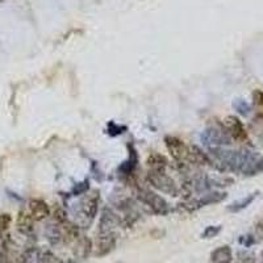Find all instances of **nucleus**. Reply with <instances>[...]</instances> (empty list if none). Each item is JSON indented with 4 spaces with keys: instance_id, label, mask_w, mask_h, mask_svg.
<instances>
[{
    "instance_id": "1a4fd4ad",
    "label": "nucleus",
    "mask_w": 263,
    "mask_h": 263,
    "mask_svg": "<svg viewBox=\"0 0 263 263\" xmlns=\"http://www.w3.org/2000/svg\"><path fill=\"white\" fill-rule=\"evenodd\" d=\"M128 150H129V158L126 159L125 162L120 164V167L117 168L119 171V175L121 178H130L133 174H135L136 168H137L138 164V156H137V150L133 145H128Z\"/></svg>"
},
{
    "instance_id": "cd10ccee",
    "label": "nucleus",
    "mask_w": 263,
    "mask_h": 263,
    "mask_svg": "<svg viewBox=\"0 0 263 263\" xmlns=\"http://www.w3.org/2000/svg\"><path fill=\"white\" fill-rule=\"evenodd\" d=\"M239 242L242 243L245 248H250L251 245H254L255 243V238L251 234H248V236H243L242 238H239Z\"/></svg>"
},
{
    "instance_id": "f257e3e1",
    "label": "nucleus",
    "mask_w": 263,
    "mask_h": 263,
    "mask_svg": "<svg viewBox=\"0 0 263 263\" xmlns=\"http://www.w3.org/2000/svg\"><path fill=\"white\" fill-rule=\"evenodd\" d=\"M99 201H100V192L98 190H93L90 194H87L83 199H81L78 204H75V206L72 208L75 224L79 228L88 229L98 215Z\"/></svg>"
},
{
    "instance_id": "2eb2a0df",
    "label": "nucleus",
    "mask_w": 263,
    "mask_h": 263,
    "mask_svg": "<svg viewBox=\"0 0 263 263\" xmlns=\"http://www.w3.org/2000/svg\"><path fill=\"white\" fill-rule=\"evenodd\" d=\"M233 260V253L228 245L220 246L211 254V262L212 263H232Z\"/></svg>"
},
{
    "instance_id": "4be33fe9",
    "label": "nucleus",
    "mask_w": 263,
    "mask_h": 263,
    "mask_svg": "<svg viewBox=\"0 0 263 263\" xmlns=\"http://www.w3.org/2000/svg\"><path fill=\"white\" fill-rule=\"evenodd\" d=\"M88 190H90V182H88V179H84L83 182L77 183V184L72 187L71 194L74 195V196H81V195L87 194Z\"/></svg>"
},
{
    "instance_id": "7ed1b4c3",
    "label": "nucleus",
    "mask_w": 263,
    "mask_h": 263,
    "mask_svg": "<svg viewBox=\"0 0 263 263\" xmlns=\"http://www.w3.org/2000/svg\"><path fill=\"white\" fill-rule=\"evenodd\" d=\"M147 182L152 187H154L157 191H161L162 194L171 195V196L179 195L180 189L166 171L147 170Z\"/></svg>"
},
{
    "instance_id": "393cba45",
    "label": "nucleus",
    "mask_w": 263,
    "mask_h": 263,
    "mask_svg": "<svg viewBox=\"0 0 263 263\" xmlns=\"http://www.w3.org/2000/svg\"><path fill=\"white\" fill-rule=\"evenodd\" d=\"M53 217L54 221L57 222V224H63V222L67 221V212L63 208H61V206H57L55 211H54Z\"/></svg>"
},
{
    "instance_id": "5701e85b",
    "label": "nucleus",
    "mask_w": 263,
    "mask_h": 263,
    "mask_svg": "<svg viewBox=\"0 0 263 263\" xmlns=\"http://www.w3.org/2000/svg\"><path fill=\"white\" fill-rule=\"evenodd\" d=\"M221 225H210L204 229V232L201 233V238L204 239H210L213 238V237L218 236V233L221 232Z\"/></svg>"
},
{
    "instance_id": "aec40b11",
    "label": "nucleus",
    "mask_w": 263,
    "mask_h": 263,
    "mask_svg": "<svg viewBox=\"0 0 263 263\" xmlns=\"http://www.w3.org/2000/svg\"><path fill=\"white\" fill-rule=\"evenodd\" d=\"M233 108L241 116H249L251 112V105L249 104L243 99H234L233 100Z\"/></svg>"
},
{
    "instance_id": "423d86ee",
    "label": "nucleus",
    "mask_w": 263,
    "mask_h": 263,
    "mask_svg": "<svg viewBox=\"0 0 263 263\" xmlns=\"http://www.w3.org/2000/svg\"><path fill=\"white\" fill-rule=\"evenodd\" d=\"M228 197L227 192H221V191H210L206 192V194L201 195L199 199H191L187 203L184 204V208L190 212H194L196 210H200L201 206H206V205H213V204H218L224 201L225 199Z\"/></svg>"
},
{
    "instance_id": "c85d7f7f",
    "label": "nucleus",
    "mask_w": 263,
    "mask_h": 263,
    "mask_svg": "<svg viewBox=\"0 0 263 263\" xmlns=\"http://www.w3.org/2000/svg\"><path fill=\"white\" fill-rule=\"evenodd\" d=\"M237 263H254V258H253V255L249 254H239V259Z\"/></svg>"
},
{
    "instance_id": "7c9ffc66",
    "label": "nucleus",
    "mask_w": 263,
    "mask_h": 263,
    "mask_svg": "<svg viewBox=\"0 0 263 263\" xmlns=\"http://www.w3.org/2000/svg\"><path fill=\"white\" fill-rule=\"evenodd\" d=\"M55 263H77V262H75L74 259H65V260L57 259V262H55Z\"/></svg>"
},
{
    "instance_id": "f03ea898",
    "label": "nucleus",
    "mask_w": 263,
    "mask_h": 263,
    "mask_svg": "<svg viewBox=\"0 0 263 263\" xmlns=\"http://www.w3.org/2000/svg\"><path fill=\"white\" fill-rule=\"evenodd\" d=\"M135 195L137 197V200L141 201L142 204L149 208L154 215L164 216L170 213L171 208L168 203L164 200L163 197L159 196L157 192L152 191L147 187H142V185H137L135 189Z\"/></svg>"
},
{
    "instance_id": "b1692460",
    "label": "nucleus",
    "mask_w": 263,
    "mask_h": 263,
    "mask_svg": "<svg viewBox=\"0 0 263 263\" xmlns=\"http://www.w3.org/2000/svg\"><path fill=\"white\" fill-rule=\"evenodd\" d=\"M11 221H12V218H11V216H9L8 213L0 215V237L3 236L7 230H8L9 225H11Z\"/></svg>"
},
{
    "instance_id": "6e6552de",
    "label": "nucleus",
    "mask_w": 263,
    "mask_h": 263,
    "mask_svg": "<svg viewBox=\"0 0 263 263\" xmlns=\"http://www.w3.org/2000/svg\"><path fill=\"white\" fill-rule=\"evenodd\" d=\"M120 225V218L111 208L105 206L103 210L102 216L99 218V228H98V236L103 234H112L116 233V228Z\"/></svg>"
},
{
    "instance_id": "c756f323",
    "label": "nucleus",
    "mask_w": 263,
    "mask_h": 263,
    "mask_svg": "<svg viewBox=\"0 0 263 263\" xmlns=\"http://www.w3.org/2000/svg\"><path fill=\"white\" fill-rule=\"evenodd\" d=\"M257 229H258V232H260V233H263V218L257 224Z\"/></svg>"
},
{
    "instance_id": "9d476101",
    "label": "nucleus",
    "mask_w": 263,
    "mask_h": 263,
    "mask_svg": "<svg viewBox=\"0 0 263 263\" xmlns=\"http://www.w3.org/2000/svg\"><path fill=\"white\" fill-rule=\"evenodd\" d=\"M117 242V234H103L98 236V248H96V255L98 257H104L109 254L115 248Z\"/></svg>"
},
{
    "instance_id": "0eeeda50",
    "label": "nucleus",
    "mask_w": 263,
    "mask_h": 263,
    "mask_svg": "<svg viewBox=\"0 0 263 263\" xmlns=\"http://www.w3.org/2000/svg\"><path fill=\"white\" fill-rule=\"evenodd\" d=\"M222 128L228 132V135L232 137V140L237 142H248L249 135L243 126L242 121L237 116H227L221 123Z\"/></svg>"
},
{
    "instance_id": "a878e982",
    "label": "nucleus",
    "mask_w": 263,
    "mask_h": 263,
    "mask_svg": "<svg viewBox=\"0 0 263 263\" xmlns=\"http://www.w3.org/2000/svg\"><path fill=\"white\" fill-rule=\"evenodd\" d=\"M57 262V258L51 254L50 251H44L37 258V263H55Z\"/></svg>"
},
{
    "instance_id": "f8f14e48",
    "label": "nucleus",
    "mask_w": 263,
    "mask_h": 263,
    "mask_svg": "<svg viewBox=\"0 0 263 263\" xmlns=\"http://www.w3.org/2000/svg\"><path fill=\"white\" fill-rule=\"evenodd\" d=\"M91 250H92V242H91V239L86 236H79V238L75 241L72 253H74L75 258H78V259H86V258L91 254Z\"/></svg>"
},
{
    "instance_id": "412c9836",
    "label": "nucleus",
    "mask_w": 263,
    "mask_h": 263,
    "mask_svg": "<svg viewBox=\"0 0 263 263\" xmlns=\"http://www.w3.org/2000/svg\"><path fill=\"white\" fill-rule=\"evenodd\" d=\"M126 129L128 128L125 125H120V124H116L115 121H111L107 126V133L112 136V137H116L119 135H123L124 132H126Z\"/></svg>"
},
{
    "instance_id": "f3484780",
    "label": "nucleus",
    "mask_w": 263,
    "mask_h": 263,
    "mask_svg": "<svg viewBox=\"0 0 263 263\" xmlns=\"http://www.w3.org/2000/svg\"><path fill=\"white\" fill-rule=\"evenodd\" d=\"M45 233L46 238H48V241L50 242V245H60L63 241L62 230H61L60 224H57V222H55V224H48V227H46L45 229Z\"/></svg>"
},
{
    "instance_id": "dca6fc26",
    "label": "nucleus",
    "mask_w": 263,
    "mask_h": 263,
    "mask_svg": "<svg viewBox=\"0 0 263 263\" xmlns=\"http://www.w3.org/2000/svg\"><path fill=\"white\" fill-rule=\"evenodd\" d=\"M259 195V191H255L253 194H249L248 196L242 197V199H239V200H236L234 203L229 204L228 205V211L232 213H237V212H241V211L246 210L249 205H250L253 201L257 199V196Z\"/></svg>"
},
{
    "instance_id": "39448f33",
    "label": "nucleus",
    "mask_w": 263,
    "mask_h": 263,
    "mask_svg": "<svg viewBox=\"0 0 263 263\" xmlns=\"http://www.w3.org/2000/svg\"><path fill=\"white\" fill-rule=\"evenodd\" d=\"M164 144H166L168 153H170L171 157H173L174 161L177 162V163H189L190 146H187V145L184 144V141L175 137V136H166V137H164Z\"/></svg>"
},
{
    "instance_id": "2f4dec72",
    "label": "nucleus",
    "mask_w": 263,
    "mask_h": 263,
    "mask_svg": "<svg viewBox=\"0 0 263 263\" xmlns=\"http://www.w3.org/2000/svg\"><path fill=\"white\" fill-rule=\"evenodd\" d=\"M262 259H263V250H262Z\"/></svg>"
},
{
    "instance_id": "4468645a",
    "label": "nucleus",
    "mask_w": 263,
    "mask_h": 263,
    "mask_svg": "<svg viewBox=\"0 0 263 263\" xmlns=\"http://www.w3.org/2000/svg\"><path fill=\"white\" fill-rule=\"evenodd\" d=\"M147 168L153 171H166L168 167V159L159 153H152L147 157Z\"/></svg>"
},
{
    "instance_id": "9b49d317",
    "label": "nucleus",
    "mask_w": 263,
    "mask_h": 263,
    "mask_svg": "<svg viewBox=\"0 0 263 263\" xmlns=\"http://www.w3.org/2000/svg\"><path fill=\"white\" fill-rule=\"evenodd\" d=\"M29 213L34 221H42L50 215V208L41 199H32L29 201Z\"/></svg>"
},
{
    "instance_id": "20e7f679",
    "label": "nucleus",
    "mask_w": 263,
    "mask_h": 263,
    "mask_svg": "<svg viewBox=\"0 0 263 263\" xmlns=\"http://www.w3.org/2000/svg\"><path fill=\"white\" fill-rule=\"evenodd\" d=\"M200 140L208 147H225L233 144V140L228 135V132L220 126H208L201 133Z\"/></svg>"
},
{
    "instance_id": "ddd939ff",
    "label": "nucleus",
    "mask_w": 263,
    "mask_h": 263,
    "mask_svg": "<svg viewBox=\"0 0 263 263\" xmlns=\"http://www.w3.org/2000/svg\"><path fill=\"white\" fill-rule=\"evenodd\" d=\"M189 163L199 164V166H205V164H211L212 166V159L208 154L203 152L196 145H191L190 146V156H189Z\"/></svg>"
},
{
    "instance_id": "6ab92c4d",
    "label": "nucleus",
    "mask_w": 263,
    "mask_h": 263,
    "mask_svg": "<svg viewBox=\"0 0 263 263\" xmlns=\"http://www.w3.org/2000/svg\"><path fill=\"white\" fill-rule=\"evenodd\" d=\"M263 173V157L258 156L254 161L251 162L250 166L248 167V170L243 173V177H255V175H259Z\"/></svg>"
},
{
    "instance_id": "a211bd4d",
    "label": "nucleus",
    "mask_w": 263,
    "mask_h": 263,
    "mask_svg": "<svg viewBox=\"0 0 263 263\" xmlns=\"http://www.w3.org/2000/svg\"><path fill=\"white\" fill-rule=\"evenodd\" d=\"M33 217L30 213L23 212L21 211L17 218V228L23 234H30L33 232Z\"/></svg>"
},
{
    "instance_id": "bb28decb",
    "label": "nucleus",
    "mask_w": 263,
    "mask_h": 263,
    "mask_svg": "<svg viewBox=\"0 0 263 263\" xmlns=\"http://www.w3.org/2000/svg\"><path fill=\"white\" fill-rule=\"evenodd\" d=\"M253 102L257 107L263 108V91L262 90H255L253 92Z\"/></svg>"
}]
</instances>
